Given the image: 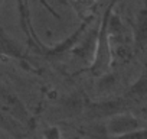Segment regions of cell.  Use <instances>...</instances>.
<instances>
[{"instance_id": "6da1fadb", "label": "cell", "mask_w": 147, "mask_h": 139, "mask_svg": "<svg viewBox=\"0 0 147 139\" xmlns=\"http://www.w3.org/2000/svg\"><path fill=\"white\" fill-rule=\"evenodd\" d=\"M115 7V3L111 2L105 6L102 10V16L100 19V29H98V38H97V46H95V54L92 62L88 65L87 70L82 71L90 73L91 76L101 77L105 76L113 64V52H111V31H110V19L113 16V9Z\"/></svg>"}, {"instance_id": "7a4b0ae2", "label": "cell", "mask_w": 147, "mask_h": 139, "mask_svg": "<svg viewBox=\"0 0 147 139\" xmlns=\"http://www.w3.org/2000/svg\"><path fill=\"white\" fill-rule=\"evenodd\" d=\"M146 127H147V122L138 119L131 112L113 116L107 122V133L110 135V138H120Z\"/></svg>"}, {"instance_id": "3957f363", "label": "cell", "mask_w": 147, "mask_h": 139, "mask_svg": "<svg viewBox=\"0 0 147 139\" xmlns=\"http://www.w3.org/2000/svg\"><path fill=\"white\" fill-rule=\"evenodd\" d=\"M133 35L137 52L147 55V2L141 3V7L137 10L133 23Z\"/></svg>"}, {"instance_id": "277c9868", "label": "cell", "mask_w": 147, "mask_h": 139, "mask_svg": "<svg viewBox=\"0 0 147 139\" xmlns=\"http://www.w3.org/2000/svg\"><path fill=\"white\" fill-rule=\"evenodd\" d=\"M98 29H100V23H95L92 28L90 26V32L84 33V36L81 38V45H77L72 49V54L75 57L82 58L87 64H91L94 59V54H95V46H97V38H98Z\"/></svg>"}, {"instance_id": "5b68a950", "label": "cell", "mask_w": 147, "mask_h": 139, "mask_svg": "<svg viewBox=\"0 0 147 139\" xmlns=\"http://www.w3.org/2000/svg\"><path fill=\"white\" fill-rule=\"evenodd\" d=\"M0 129L6 130L9 135H12L15 139H23L25 138V132L22 130V127L12 119L6 117L2 114V112H0Z\"/></svg>"}, {"instance_id": "8992f818", "label": "cell", "mask_w": 147, "mask_h": 139, "mask_svg": "<svg viewBox=\"0 0 147 139\" xmlns=\"http://www.w3.org/2000/svg\"><path fill=\"white\" fill-rule=\"evenodd\" d=\"M42 136H43V139H62L61 130H59L58 126H51V127L45 129Z\"/></svg>"}, {"instance_id": "52a82bcc", "label": "cell", "mask_w": 147, "mask_h": 139, "mask_svg": "<svg viewBox=\"0 0 147 139\" xmlns=\"http://www.w3.org/2000/svg\"><path fill=\"white\" fill-rule=\"evenodd\" d=\"M108 139H147V127L140 129L137 132H133L130 135H124V136H120V138H108Z\"/></svg>"}]
</instances>
